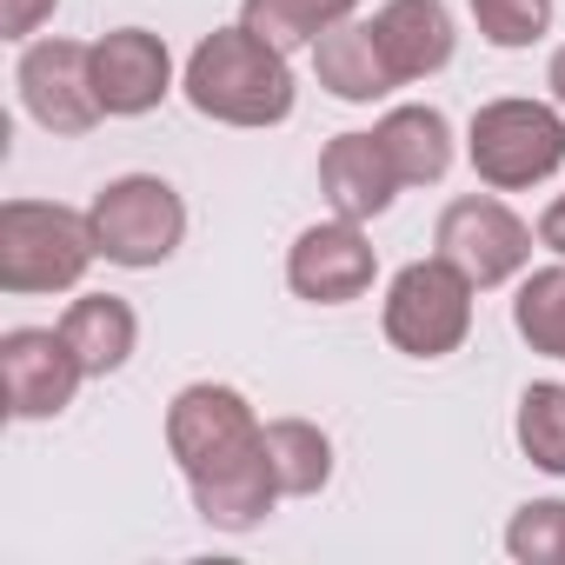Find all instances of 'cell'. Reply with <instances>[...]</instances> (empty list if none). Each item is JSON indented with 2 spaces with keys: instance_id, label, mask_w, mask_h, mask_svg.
<instances>
[{
  "instance_id": "6da1fadb",
  "label": "cell",
  "mask_w": 565,
  "mask_h": 565,
  "mask_svg": "<svg viewBox=\"0 0 565 565\" xmlns=\"http://www.w3.org/2000/svg\"><path fill=\"white\" fill-rule=\"evenodd\" d=\"M180 94L193 100V114L220 127H279L294 114V67L279 47H266L246 28H213L186 54Z\"/></svg>"
},
{
  "instance_id": "7a4b0ae2",
  "label": "cell",
  "mask_w": 565,
  "mask_h": 565,
  "mask_svg": "<svg viewBox=\"0 0 565 565\" xmlns=\"http://www.w3.org/2000/svg\"><path fill=\"white\" fill-rule=\"evenodd\" d=\"M100 259L94 220L61 200H8L0 206V294H74Z\"/></svg>"
},
{
  "instance_id": "3957f363",
  "label": "cell",
  "mask_w": 565,
  "mask_h": 565,
  "mask_svg": "<svg viewBox=\"0 0 565 565\" xmlns=\"http://www.w3.org/2000/svg\"><path fill=\"white\" fill-rule=\"evenodd\" d=\"M466 160L492 193H525L565 167V107L545 100H486L466 134Z\"/></svg>"
},
{
  "instance_id": "277c9868",
  "label": "cell",
  "mask_w": 565,
  "mask_h": 565,
  "mask_svg": "<svg viewBox=\"0 0 565 565\" xmlns=\"http://www.w3.org/2000/svg\"><path fill=\"white\" fill-rule=\"evenodd\" d=\"M472 294L479 287H472L452 259H439V253L433 259H413V266L393 273L380 327H386V340L406 360H446L472 333Z\"/></svg>"
},
{
  "instance_id": "5b68a950",
  "label": "cell",
  "mask_w": 565,
  "mask_h": 565,
  "mask_svg": "<svg viewBox=\"0 0 565 565\" xmlns=\"http://www.w3.org/2000/svg\"><path fill=\"white\" fill-rule=\"evenodd\" d=\"M87 220H94L100 259L134 266V273L173 259L180 239H186V206H180V193H173L160 173H120V180H107V186L94 193Z\"/></svg>"
},
{
  "instance_id": "8992f818",
  "label": "cell",
  "mask_w": 565,
  "mask_h": 565,
  "mask_svg": "<svg viewBox=\"0 0 565 565\" xmlns=\"http://www.w3.org/2000/svg\"><path fill=\"white\" fill-rule=\"evenodd\" d=\"M167 452L180 459L186 486H206V479H220V472L259 459V452H266V426L253 419L246 393L200 380V386H186V393L167 406Z\"/></svg>"
},
{
  "instance_id": "52a82bcc",
  "label": "cell",
  "mask_w": 565,
  "mask_h": 565,
  "mask_svg": "<svg viewBox=\"0 0 565 565\" xmlns=\"http://www.w3.org/2000/svg\"><path fill=\"white\" fill-rule=\"evenodd\" d=\"M433 246H439V259H452L472 279L479 294L486 287H505V279H519L532 266V226L505 200H492V193L452 200L439 213V226H433Z\"/></svg>"
},
{
  "instance_id": "ba28073f",
  "label": "cell",
  "mask_w": 565,
  "mask_h": 565,
  "mask_svg": "<svg viewBox=\"0 0 565 565\" xmlns=\"http://www.w3.org/2000/svg\"><path fill=\"white\" fill-rule=\"evenodd\" d=\"M14 87H21V107L61 140H81L107 120V107L94 94V47H81V41H61V34L28 41V54L14 67Z\"/></svg>"
},
{
  "instance_id": "9c48e42d",
  "label": "cell",
  "mask_w": 565,
  "mask_h": 565,
  "mask_svg": "<svg viewBox=\"0 0 565 565\" xmlns=\"http://www.w3.org/2000/svg\"><path fill=\"white\" fill-rule=\"evenodd\" d=\"M87 366L67 347L61 327H14L0 333V386H8V413L14 419H54L74 406Z\"/></svg>"
},
{
  "instance_id": "30bf717a",
  "label": "cell",
  "mask_w": 565,
  "mask_h": 565,
  "mask_svg": "<svg viewBox=\"0 0 565 565\" xmlns=\"http://www.w3.org/2000/svg\"><path fill=\"white\" fill-rule=\"evenodd\" d=\"M373 273H380V253L373 239L360 233V220H327V226H307L287 253V287L313 307H347L373 287Z\"/></svg>"
},
{
  "instance_id": "8fae6325",
  "label": "cell",
  "mask_w": 565,
  "mask_h": 565,
  "mask_svg": "<svg viewBox=\"0 0 565 565\" xmlns=\"http://www.w3.org/2000/svg\"><path fill=\"white\" fill-rule=\"evenodd\" d=\"M94 94L114 120H140L173 94V54L147 28H114L94 41Z\"/></svg>"
},
{
  "instance_id": "7c38bea8",
  "label": "cell",
  "mask_w": 565,
  "mask_h": 565,
  "mask_svg": "<svg viewBox=\"0 0 565 565\" xmlns=\"http://www.w3.org/2000/svg\"><path fill=\"white\" fill-rule=\"evenodd\" d=\"M373 41H380L393 81L413 87V81H433L452 61L459 28L446 14V0H386V8L373 14Z\"/></svg>"
},
{
  "instance_id": "4fadbf2b",
  "label": "cell",
  "mask_w": 565,
  "mask_h": 565,
  "mask_svg": "<svg viewBox=\"0 0 565 565\" xmlns=\"http://www.w3.org/2000/svg\"><path fill=\"white\" fill-rule=\"evenodd\" d=\"M320 193H327V206L340 220H360L366 226V220H380L393 206L399 173H393V160H386V147L373 134H340L320 153Z\"/></svg>"
},
{
  "instance_id": "5bb4252c",
  "label": "cell",
  "mask_w": 565,
  "mask_h": 565,
  "mask_svg": "<svg viewBox=\"0 0 565 565\" xmlns=\"http://www.w3.org/2000/svg\"><path fill=\"white\" fill-rule=\"evenodd\" d=\"M313 74L347 107H366V100H380V94L399 87L393 67H386V54H380V41H373V21H333L313 41Z\"/></svg>"
},
{
  "instance_id": "9a60e30c",
  "label": "cell",
  "mask_w": 565,
  "mask_h": 565,
  "mask_svg": "<svg viewBox=\"0 0 565 565\" xmlns=\"http://www.w3.org/2000/svg\"><path fill=\"white\" fill-rule=\"evenodd\" d=\"M373 140L386 147L399 186H439L446 167H452V120L439 107H393L373 127Z\"/></svg>"
},
{
  "instance_id": "2e32d148",
  "label": "cell",
  "mask_w": 565,
  "mask_h": 565,
  "mask_svg": "<svg viewBox=\"0 0 565 565\" xmlns=\"http://www.w3.org/2000/svg\"><path fill=\"white\" fill-rule=\"evenodd\" d=\"M61 333H67V347L81 353L87 380L120 373V366L134 360V347H140V320H134V307L114 300V294H81V300L61 313Z\"/></svg>"
},
{
  "instance_id": "e0dca14e",
  "label": "cell",
  "mask_w": 565,
  "mask_h": 565,
  "mask_svg": "<svg viewBox=\"0 0 565 565\" xmlns=\"http://www.w3.org/2000/svg\"><path fill=\"white\" fill-rule=\"evenodd\" d=\"M279 499H287V492H279L266 452L246 459V466H233V472H220V479H206V486H193V512L206 525H220V532H253Z\"/></svg>"
},
{
  "instance_id": "ac0fdd59",
  "label": "cell",
  "mask_w": 565,
  "mask_h": 565,
  "mask_svg": "<svg viewBox=\"0 0 565 565\" xmlns=\"http://www.w3.org/2000/svg\"><path fill=\"white\" fill-rule=\"evenodd\" d=\"M266 459H273V479L287 499H313L333 479V439L313 419H273L266 426Z\"/></svg>"
},
{
  "instance_id": "d6986e66",
  "label": "cell",
  "mask_w": 565,
  "mask_h": 565,
  "mask_svg": "<svg viewBox=\"0 0 565 565\" xmlns=\"http://www.w3.org/2000/svg\"><path fill=\"white\" fill-rule=\"evenodd\" d=\"M512 327L532 353L558 360L565 366V259L558 266H539L519 279V300H512Z\"/></svg>"
},
{
  "instance_id": "ffe728a7",
  "label": "cell",
  "mask_w": 565,
  "mask_h": 565,
  "mask_svg": "<svg viewBox=\"0 0 565 565\" xmlns=\"http://www.w3.org/2000/svg\"><path fill=\"white\" fill-rule=\"evenodd\" d=\"M512 433H519V452H525L539 472L565 479V386H558V380H539V386L519 393Z\"/></svg>"
},
{
  "instance_id": "44dd1931",
  "label": "cell",
  "mask_w": 565,
  "mask_h": 565,
  "mask_svg": "<svg viewBox=\"0 0 565 565\" xmlns=\"http://www.w3.org/2000/svg\"><path fill=\"white\" fill-rule=\"evenodd\" d=\"M239 28H246V34H259V41H266V47H279V54L313 47V41L327 34V21H320L313 0H239Z\"/></svg>"
},
{
  "instance_id": "7402d4cb",
  "label": "cell",
  "mask_w": 565,
  "mask_h": 565,
  "mask_svg": "<svg viewBox=\"0 0 565 565\" xmlns=\"http://www.w3.org/2000/svg\"><path fill=\"white\" fill-rule=\"evenodd\" d=\"M505 552L519 565H565V499H532L505 525Z\"/></svg>"
},
{
  "instance_id": "603a6c76",
  "label": "cell",
  "mask_w": 565,
  "mask_h": 565,
  "mask_svg": "<svg viewBox=\"0 0 565 565\" xmlns=\"http://www.w3.org/2000/svg\"><path fill=\"white\" fill-rule=\"evenodd\" d=\"M466 8H472L479 34L492 47H505V54L545 41V28H552V0H466Z\"/></svg>"
},
{
  "instance_id": "cb8c5ba5",
  "label": "cell",
  "mask_w": 565,
  "mask_h": 565,
  "mask_svg": "<svg viewBox=\"0 0 565 565\" xmlns=\"http://www.w3.org/2000/svg\"><path fill=\"white\" fill-rule=\"evenodd\" d=\"M54 8H61V0H0V34H8V41H28Z\"/></svg>"
},
{
  "instance_id": "d4e9b609",
  "label": "cell",
  "mask_w": 565,
  "mask_h": 565,
  "mask_svg": "<svg viewBox=\"0 0 565 565\" xmlns=\"http://www.w3.org/2000/svg\"><path fill=\"white\" fill-rule=\"evenodd\" d=\"M539 246H552V253L565 259V193H558V200L539 213Z\"/></svg>"
},
{
  "instance_id": "484cf974",
  "label": "cell",
  "mask_w": 565,
  "mask_h": 565,
  "mask_svg": "<svg viewBox=\"0 0 565 565\" xmlns=\"http://www.w3.org/2000/svg\"><path fill=\"white\" fill-rule=\"evenodd\" d=\"M545 87H552V107H565V47L552 54V67H545Z\"/></svg>"
},
{
  "instance_id": "4316f807",
  "label": "cell",
  "mask_w": 565,
  "mask_h": 565,
  "mask_svg": "<svg viewBox=\"0 0 565 565\" xmlns=\"http://www.w3.org/2000/svg\"><path fill=\"white\" fill-rule=\"evenodd\" d=\"M313 8H320V21L333 28V21H353V8H360V0H313Z\"/></svg>"
}]
</instances>
